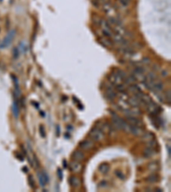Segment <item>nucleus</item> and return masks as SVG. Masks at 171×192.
Segmentation results:
<instances>
[{
	"instance_id": "19",
	"label": "nucleus",
	"mask_w": 171,
	"mask_h": 192,
	"mask_svg": "<svg viewBox=\"0 0 171 192\" xmlns=\"http://www.w3.org/2000/svg\"><path fill=\"white\" fill-rule=\"evenodd\" d=\"M69 182H70V184L73 186V187H78L80 184H81V181L80 179L77 178V177H70L69 178Z\"/></svg>"
},
{
	"instance_id": "1",
	"label": "nucleus",
	"mask_w": 171,
	"mask_h": 192,
	"mask_svg": "<svg viewBox=\"0 0 171 192\" xmlns=\"http://www.w3.org/2000/svg\"><path fill=\"white\" fill-rule=\"evenodd\" d=\"M111 125L113 126L115 129H118V130H124L126 132H128L130 124L127 123V121L123 120L122 118L119 117L117 114H115L114 113H112V117H111Z\"/></svg>"
},
{
	"instance_id": "44",
	"label": "nucleus",
	"mask_w": 171,
	"mask_h": 192,
	"mask_svg": "<svg viewBox=\"0 0 171 192\" xmlns=\"http://www.w3.org/2000/svg\"><path fill=\"white\" fill-rule=\"evenodd\" d=\"M63 168H67V162L65 160H63Z\"/></svg>"
},
{
	"instance_id": "35",
	"label": "nucleus",
	"mask_w": 171,
	"mask_h": 192,
	"mask_svg": "<svg viewBox=\"0 0 171 192\" xmlns=\"http://www.w3.org/2000/svg\"><path fill=\"white\" fill-rule=\"evenodd\" d=\"M165 98L169 101V103H170V90L166 91V94L164 95Z\"/></svg>"
},
{
	"instance_id": "4",
	"label": "nucleus",
	"mask_w": 171,
	"mask_h": 192,
	"mask_svg": "<svg viewBox=\"0 0 171 192\" xmlns=\"http://www.w3.org/2000/svg\"><path fill=\"white\" fill-rule=\"evenodd\" d=\"M128 132H131V133L133 134L134 136H141V135L144 133V131H143V129L140 127L130 125Z\"/></svg>"
},
{
	"instance_id": "15",
	"label": "nucleus",
	"mask_w": 171,
	"mask_h": 192,
	"mask_svg": "<svg viewBox=\"0 0 171 192\" xmlns=\"http://www.w3.org/2000/svg\"><path fill=\"white\" fill-rule=\"evenodd\" d=\"M99 42L103 45H105L106 47H110V46H112V41H110V40H109V38H107V37H101L100 39H99Z\"/></svg>"
},
{
	"instance_id": "16",
	"label": "nucleus",
	"mask_w": 171,
	"mask_h": 192,
	"mask_svg": "<svg viewBox=\"0 0 171 192\" xmlns=\"http://www.w3.org/2000/svg\"><path fill=\"white\" fill-rule=\"evenodd\" d=\"M142 140L143 141H146V142H148V141H150V140H152L153 138H154V134L153 133H152V132H146V133H143L142 135Z\"/></svg>"
},
{
	"instance_id": "14",
	"label": "nucleus",
	"mask_w": 171,
	"mask_h": 192,
	"mask_svg": "<svg viewBox=\"0 0 171 192\" xmlns=\"http://www.w3.org/2000/svg\"><path fill=\"white\" fill-rule=\"evenodd\" d=\"M146 180L148 183H151V184H153V183H157L158 180H159V176L156 173H153V174H151L146 178Z\"/></svg>"
},
{
	"instance_id": "25",
	"label": "nucleus",
	"mask_w": 171,
	"mask_h": 192,
	"mask_svg": "<svg viewBox=\"0 0 171 192\" xmlns=\"http://www.w3.org/2000/svg\"><path fill=\"white\" fill-rule=\"evenodd\" d=\"M38 175V179H39V182H40V184L41 187H44L45 185V180H44V178L42 176V173L41 172H39L37 173Z\"/></svg>"
},
{
	"instance_id": "9",
	"label": "nucleus",
	"mask_w": 171,
	"mask_h": 192,
	"mask_svg": "<svg viewBox=\"0 0 171 192\" xmlns=\"http://www.w3.org/2000/svg\"><path fill=\"white\" fill-rule=\"evenodd\" d=\"M128 104H129L131 107H133V108H138L139 106L140 105V101L134 96H130L128 99Z\"/></svg>"
},
{
	"instance_id": "23",
	"label": "nucleus",
	"mask_w": 171,
	"mask_h": 192,
	"mask_svg": "<svg viewBox=\"0 0 171 192\" xmlns=\"http://www.w3.org/2000/svg\"><path fill=\"white\" fill-rule=\"evenodd\" d=\"M115 73H116V74L119 76V78L121 79L122 80H123L128 75H127V73H126V72H124L123 70H122V69H117L116 71H115Z\"/></svg>"
},
{
	"instance_id": "36",
	"label": "nucleus",
	"mask_w": 171,
	"mask_h": 192,
	"mask_svg": "<svg viewBox=\"0 0 171 192\" xmlns=\"http://www.w3.org/2000/svg\"><path fill=\"white\" fill-rule=\"evenodd\" d=\"M57 173V176H58V178H59V179H60V180H63V171H62L60 168H58Z\"/></svg>"
},
{
	"instance_id": "2",
	"label": "nucleus",
	"mask_w": 171,
	"mask_h": 192,
	"mask_svg": "<svg viewBox=\"0 0 171 192\" xmlns=\"http://www.w3.org/2000/svg\"><path fill=\"white\" fill-rule=\"evenodd\" d=\"M90 138H92L93 141H100L104 139L105 137V133L102 129H100L98 127L92 128L89 132Z\"/></svg>"
},
{
	"instance_id": "31",
	"label": "nucleus",
	"mask_w": 171,
	"mask_h": 192,
	"mask_svg": "<svg viewBox=\"0 0 171 192\" xmlns=\"http://www.w3.org/2000/svg\"><path fill=\"white\" fill-rule=\"evenodd\" d=\"M98 186L100 188H106L108 186V182L105 181V180H103V181H100L99 184H98Z\"/></svg>"
},
{
	"instance_id": "11",
	"label": "nucleus",
	"mask_w": 171,
	"mask_h": 192,
	"mask_svg": "<svg viewBox=\"0 0 171 192\" xmlns=\"http://www.w3.org/2000/svg\"><path fill=\"white\" fill-rule=\"evenodd\" d=\"M155 150H156L155 148H149V147L146 148V149L144 150V151H143V155H144V157H145V158H150V157H152V155H156V151H155Z\"/></svg>"
},
{
	"instance_id": "37",
	"label": "nucleus",
	"mask_w": 171,
	"mask_h": 192,
	"mask_svg": "<svg viewBox=\"0 0 171 192\" xmlns=\"http://www.w3.org/2000/svg\"><path fill=\"white\" fill-rule=\"evenodd\" d=\"M92 4L95 6V7H99V2H98V0H92Z\"/></svg>"
},
{
	"instance_id": "3",
	"label": "nucleus",
	"mask_w": 171,
	"mask_h": 192,
	"mask_svg": "<svg viewBox=\"0 0 171 192\" xmlns=\"http://www.w3.org/2000/svg\"><path fill=\"white\" fill-rule=\"evenodd\" d=\"M164 88V85L162 81L160 80H156V81H153V84H152V89L151 91H153L154 93L156 92H161L163 91V89Z\"/></svg>"
},
{
	"instance_id": "46",
	"label": "nucleus",
	"mask_w": 171,
	"mask_h": 192,
	"mask_svg": "<svg viewBox=\"0 0 171 192\" xmlns=\"http://www.w3.org/2000/svg\"><path fill=\"white\" fill-rule=\"evenodd\" d=\"M155 191H157V192H161L162 191V190L161 189H155Z\"/></svg>"
},
{
	"instance_id": "24",
	"label": "nucleus",
	"mask_w": 171,
	"mask_h": 192,
	"mask_svg": "<svg viewBox=\"0 0 171 192\" xmlns=\"http://www.w3.org/2000/svg\"><path fill=\"white\" fill-rule=\"evenodd\" d=\"M115 87H116V90L120 92V93H122V92H124L125 91H126V86H125V84H117V85H115Z\"/></svg>"
},
{
	"instance_id": "29",
	"label": "nucleus",
	"mask_w": 171,
	"mask_h": 192,
	"mask_svg": "<svg viewBox=\"0 0 171 192\" xmlns=\"http://www.w3.org/2000/svg\"><path fill=\"white\" fill-rule=\"evenodd\" d=\"M157 145V142L155 141L154 139L150 140V141L146 142V146L147 147H149V148H156Z\"/></svg>"
},
{
	"instance_id": "39",
	"label": "nucleus",
	"mask_w": 171,
	"mask_h": 192,
	"mask_svg": "<svg viewBox=\"0 0 171 192\" xmlns=\"http://www.w3.org/2000/svg\"><path fill=\"white\" fill-rule=\"evenodd\" d=\"M168 75V71L167 70H161V76L162 77H166Z\"/></svg>"
},
{
	"instance_id": "41",
	"label": "nucleus",
	"mask_w": 171,
	"mask_h": 192,
	"mask_svg": "<svg viewBox=\"0 0 171 192\" xmlns=\"http://www.w3.org/2000/svg\"><path fill=\"white\" fill-rule=\"evenodd\" d=\"M17 156H18V157H17V158H18V159H19V160H22H22H24V158H23V157H22V155H20V154H17Z\"/></svg>"
},
{
	"instance_id": "43",
	"label": "nucleus",
	"mask_w": 171,
	"mask_h": 192,
	"mask_svg": "<svg viewBox=\"0 0 171 192\" xmlns=\"http://www.w3.org/2000/svg\"><path fill=\"white\" fill-rule=\"evenodd\" d=\"M57 136H59V134H60V128H59V127L57 126Z\"/></svg>"
},
{
	"instance_id": "8",
	"label": "nucleus",
	"mask_w": 171,
	"mask_h": 192,
	"mask_svg": "<svg viewBox=\"0 0 171 192\" xmlns=\"http://www.w3.org/2000/svg\"><path fill=\"white\" fill-rule=\"evenodd\" d=\"M116 96H117V94H116V92L113 90V87H112V88H106L105 97L108 100L113 101Z\"/></svg>"
},
{
	"instance_id": "5",
	"label": "nucleus",
	"mask_w": 171,
	"mask_h": 192,
	"mask_svg": "<svg viewBox=\"0 0 171 192\" xmlns=\"http://www.w3.org/2000/svg\"><path fill=\"white\" fill-rule=\"evenodd\" d=\"M93 142L90 139H85L80 143V148L84 150H88L93 147Z\"/></svg>"
},
{
	"instance_id": "21",
	"label": "nucleus",
	"mask_w": 171,
	"mask_h": 192,
	"mask_svg": "<svg viewBox=\"0 0 171 192\" xmlns=\"http://www.w3.org/2000/svg\"><path fill=\"white\" fill-rule=\"evenodd\" d=\"M128 91H131L132 93H133V94H135L136 92H138L140 91V89L139 87L137 85H135V84H131L129 85V86H128Z\"/></svg>"
},
{
	"instance_id": "6",
	"label": "nucleus",
	"mask_w": 171,
	"mask_h": 192,
	"mask_svg": "<svg viewBox=\"0 0 171 192\" xmlns=\"http://www.w3.org/2000/svg\"><path fill=\"white\" fill-rule=\"evenodd\" d=\"M126 119L128 121V124L130 125H133V126H138V127H142L143 126V123L142 121L136 118L135 116H126Z\"/></svg>"
},
{
	"instance_id": "20",
	"label": "nucleus",
	"mask_w": 171,
	"mask_h": 192,
	"mask_svg": "<svg viewBox=\"0 0 171 192\" xmlns=\"http://www.w3.org/2000/svg\"><path fill=\"white\" fill-rule=\"evenodd\" d=\"M146 79L148 80H151V81H156V80H158V77L154 72H149L146 76Z\"/></svg>"
},
{
	"instance_id": "32",
	"label": "nucleus",
	"mask_w": 171,
	"mask_h": 192,
	"mask_svg": "<svg viewBox=\"0 0 171 192\" xmlns=\"http://www.w3.org/2000/svg\"><path fill=\"white\" fill-rule=\"evenodd\" d=\"M28 181H29V184H30V186L34 189L35 188V185H34V180H33V178L32 175H30V176L28 177Z\"/></svg>"
},
{
	"instance_id": "18",
	"label": "nucleus",
	"mask_w": 171,
	"mask_h": 192,
	"mask_svg": "<svg viewBox=\"0 0 171 192\" xmlns=\"http://www.w3.org/2000/svg\"><path fill=\"white\" fill-rule=\"evenodd\" d=\"M12 112L14 114V117L17 119L19 116V107H18V103L17 101H14L13 105H12Z\"/></svg>"
},
{
	"instance_id": "17",
	"label": "nucleus",
	"mask_w": 171,
	"mask_h": 192,
	"mask_svg": "<svg viewBox=\"0 0 171 192\" xmlns=\"http://www.w3.org/2000/svg\"><path fill=\"white\" fill-rule=\"evenodd\" d=\"M98 170L101 173H107L110 170V166L107 163H102L99 165Z\"/></svg>"
},
{
	"instance_id": "12",
	"label": "nucleus",
	"mask_w": 171,
	"mask_h": 192,
	"mask_svg": "<svg viewBox=\"0 0 171 192\" xmlns=\"http://www.w3.org/2000/svg\"><path fill=\"white\" fill-rule=\"evenodd\" d=\"M72 157L74 160H77V161H81V160H84V153L81 151V150H75L74 151L73 155H72Z\"/></svg>"
},
{
	"instance_id": "22",
	"label": "nucleus",
	"mask_w": 171,
	"mask_h": 192,
	"mask_svg": "<svg viewBox=\"0 0 171 192\" xmlns=\"http://www.w3.org/2000/svg\"><path fill=\"white\" fill-rule=\"evenodd\" d=\"M112 5L110 4V3H109V2H105L104 3V5H103V9H104V11L106 12V13H108L109 11H110L111 9H112Z\"/></svg>"
},
{
	"instance_id": "38",
	"label": "nucleus",
	"mask_w": 171,
	"mask_h": 192,
	"mask_svg": "<svg viewBox=\"0 0 171 192\" xmlns=\"http://www.w3.org/2000/svg\"><path fill=\"white\" fill-rule=\"evenodd\" d=\"M152 68H153V69H154L155 71L160 70V66H159L158 64L154 63V64H153V66H152Z\"/></svg>"
},
{
	"instance_id": "40",
	"label": "nucleus",
	"mask_w": 171,
	"mask_h": 192,
	"mask_svg": "<svg viewBox=\"0 0 171 192\" xmlns=\"http://www.w3.org/2000/svg\"><path fill=\"white\" fill-rule=\"evenodd\" d=\"M14 56H15L16 58L18 57V49L17 48L14 49Z\"/></svg>"
},
{
	"instance_id": "42",
	"label": "nucleus",
	"mask_w": 171,
	"mask_h": 192,
	"mask_svg": "<svg viewBox=\"0 0 171 192\" xmlns=\"http://www.w3.org/2000/svg\"><path fill=\"white\" fill-rule=\"evenodd\" d=\"M167 149H168V153H169V156L170 157V146L167 145Z\"/></svg>"
},
{
	"instance_id": "33",
	"label": "nucleus",
	"mask_w": 171,
	"mask_h": 192,
	"mask_svg": "<svg viewBox=\"0 0 171 192\" xmlns=\"http://www.w3.org/2000/svg\"><path fill=\"white\" fill-rule=\"evenodd\" d=\"M40 134L42 137H45V127L43 126H40Z\"/></svg>"
},
{
	"instance_id": "30",
	"label": "nucleus",
	"mask_w": 171,
	"mask_h": 192,
	"mask_svg": "<svg viewBox=\"0 0 171 192\" xmlns=\"http://www.w3.org/2000/svg\"><path fill=\"white\" fill-rule=\"evenodd\" d=\"M41 173H42V176L44 178V180H45V184H48V182H49V175H48V173L45 172V170H43Z\"/></svg>"
},
{
	"instance_id": "45",
	"label": "nucleus",
	"mask_w": 171,
	"mask_h": 192,
	"mask_svg": "<svg viewBox=\"0 0 171 192\" xmlns=\"http://www.w3.org/2000/svg\"><path fill=\"white\" fill-rule=\"evenodd\" d=\"M23 172H25V173H27V167L23 168Z\"/></svg>"
},
{
	"instance_id": "13",
	"label": "nucleus",
	"mask_w": 171,
	"mask_h": 192,
	"mask_svg": "<svg viewBox=\"0 0 171 192\" xmlns=\"http://www.w3.org/2000/svg\"><path fill=\"white\" fill-rule=\"evenodd\" d=\"M145 72H146V68L142 67L141 65H139V66L133 68L132 74H144Z\"/></svg>"
},
{
	"instance_id": "7",
	"label": "nucleus",
	"mask_w": 171,
	"mask_h": 192,
	"mask_svg": "<svg viewBox=\"0 0 171 192\" xmlns=\"http://www.w3.org/2000/svg\"><path fill=\"white\" fill-rule=\"evenodd\" d=\"M70 170L74 172V173H79L81 172L82 169V165L77 160H74V161H71L70 163Z\"/></svg>"
},
{
	"instance_id": "26",
	"label": "nucleus",
	"mask_w": 171,
	"mask_h": 192,
	"mask_svg": "<svg viewBox=\"0 0 171 192\" xmlns=\"http://www.w3.org/2000/svg\"><path fill=\"white\" fill-rule=\"evenodd\" d=\"M148 169L151 171H157L158 169V165L155 162H152L148 165Z\"/></svg>"
},
{
	"instance_id": "27",
	"label": "nucleus",
	"mask_w": 171,
	"mask_h": 192,
	"mask_svg": "<svg viewBox=\"0 0 171 192\" xmlns=\"http://www.w3.org/2000/svg\"><path fill=\"white\" fill-rule=\"evenodd\" d=\"M130 2H131V0H119V3H120L121 6H122V7H123V8H126V7H128V6L129 5Z\"/></svg>"
},
{
	"instance_id": "28",
	"label": "nucleus",
	"mask_w": 171,
	"mask_h": 192,
	"mask_svg": "<svg viewBox=\"0 0 171 192\" xmlns=\"http://www.w3.org/2000/svg\"><path fill=\"white\" fill-rule=\"evenodd\" d=\"M115 176L117 177L118 178H120V179H122V180H125V175L122 173L121 171L115 170Z\"/></svg>"
},
{
	"instance_id": "10",
	"label": "nucleus",
	"mask_w": 171,
	"mask_h": 192,
	"mask_svg": "<svg viewBox=\"0 0 171 192\" xmlns=\"http://www.w3.org/2000/svg\"><path fill=\"white\" fill-rule=\"evenodd\" d=\"M15 34H16V31L15 30H11L10 32H9L8 35L5 37V39L4 40V46H7V45H9L10 44V42L12 41V40L15 37Z\"/></svg>"
},
{
	"instance_id": "34",
	"label": "nucleus",
	"mask_w": 171,
	"mask_h": 192,
	"mask_svg": "<svg viewBox=\"0 0 171 192\" xmlns=\"http://www.w3.org/2000/svg\"><path fill=\"white\" fill-rule=\"evenodd\" d=\"M140 62H141V63L149 64L150 63H151V59H150L149 57L146 56V57H143V58H142V60H141Z\"/></svg>"
}]
</instances>
